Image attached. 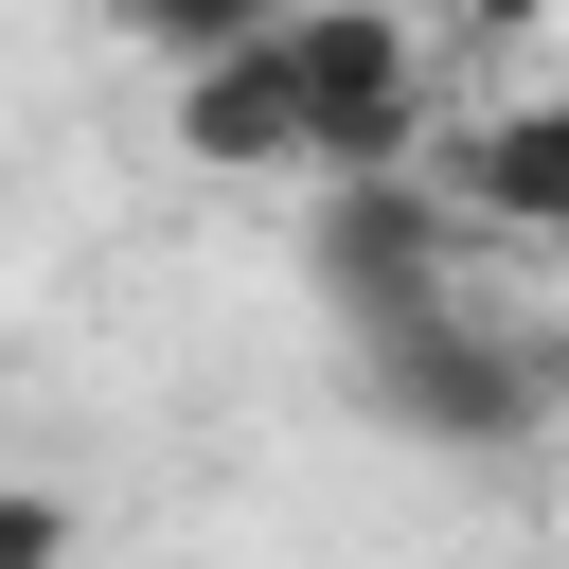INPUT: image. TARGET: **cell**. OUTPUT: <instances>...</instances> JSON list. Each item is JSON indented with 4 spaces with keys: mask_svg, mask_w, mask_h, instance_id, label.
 Listing matches in <instances>:
<instances>
[{
    "mask_svg": "<svg viewBox=\"0 0 569 569\" xmlns=\"http://www.w3.org/2000/svg\"><path fill=\"white\" fill-rule=\"evenodd\" d=\"M267 36H284L302 178H391V160H427V124H445V53H427V18H391V0H284Z\"/></svg>",
    "mask_w": 569,
    "mask_h": 569,
    "instance_id": "obj_1",
    "label": "cell"
},
{
    "mask_svg": "<svg viewBox=\"0 0 569 569\" xmlns=\"http://www.w3.org/2000/svg\"><path fill=\"white\" fill-rule=\"evenodd\" d=\"M356 373H373V409H391L409 445H516V427L551 409L533 338H498L462 284H445V302H409V320H356Z\"/></svg>",
    "mask_w": 569,
    "mask_h": 569,
    "instance_id": "obj_2",
    "label": "cell"
},
{
    "mask_svg": "<svg viewBox=\"0 0 569 569\" xmlns=\"http://www.w3.org/2000/svg\"><path fill=\"white\" fill-rule=\"evenodd\" d=\"M302 196H320V213H302V284H320L338 320H409V302H445L462 249H480L427 160H391V178H302Z\"/></svg>",
    "mask_w": 569,
    "mask_h": 569,
    "instance_id": "obj_3",
    "label": "cell"
},
{
    "mask_svg": "<svg viewBox=\"0 0 569 569\" xmlns=\"http://www.w3.org/2000/svg\"><path fill=\"white\" fill-rule=\"evenodd\" d=\"M427 178H445V213H462L480 249H551V231H569V107L516 89V107H480V124H427Z\"/></svg>",
    "mask_w": 569,
    "mask_h": 569,
    "instance_id": "obj_4",
    "label": "cell"
},
{
    "mask_svg": "<svg viewBox=\"0 0 569 569\" xmlns=\"http://www.w3.org/2000/svg\"><path fill=\"white\" fill-rule=\"evenodd\" d=\"M284 18V0H267ZM213 36V53H178V160L196 178H302V107H284V36Z\"/></svg>",
    "mask_w": 569,
    "mask_h": 569,
    "instance_id": "obj_5",
    "label": "cell"
},
{
    "mask_svg": "<svg viewBox=\"0 0 569 569\" xmlns=\"http://www.w3.org/2000/svg\"><path fill=\"white\" fill-rule=\"evenodd\" d=\"M89 18H107L124 53H160V71H178V53H213V36H249L267 0H89Z\"/></svg>",
    "mask_w": 569,
    "mask_h": 569,
    "instance_id": "obj_6",
    "label": "cell"
},
{
    "mask_svg": "<svg viewBox=\"0 0 569 569\" xmlns=\"http://www.w3.org/2000/svg\"><path fill=\"white\" fill-rule=\"evenodd\" d=\"M0 569H71V498L53 480H0Z\"/></svg>",
    "mask_w": 569,
    "mask_h": 569,
    "instance_id": "obj_7",
    "label": "cell"
},
{
    "mask_svg": "<svg viewBox=\"0 0 569 569\" xmlns=\"http://www.w3.org/2000/svg\"><path fill=\"white\" fill-rule=\"evenodd\" d=\"M445 36H480V53H516V36H551V0H445Z\"/></svg>",
    "mask_w": 569,
    "mask_h": 569,
    "instance_id": "obj_8",
    "label": "cell"
}]
</instances>
